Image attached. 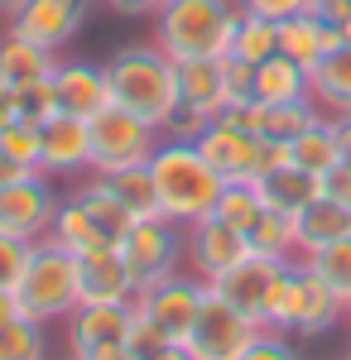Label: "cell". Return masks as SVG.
<instances>
[{"mask_svg": "<svg viewBox=\"0 0 351 360\" xmlns=\"http://www.w3.org/2000/svg\"><path fill=\"white\" fill-rule=\"evenodd\" d=\"M25 173H34V168H25V164H15L5 149H0V183H15V178H25Z\"/></svg>", "mask_w": 351, "mask_h": 360, "instance_id": "46", "label": "cell"}, {"mask_svg": "<svg viewBox=\"0 0 351 360\" xmlns=\"http://www.w3.org/2000/svg\"><path fill=\"white\" fill-rule=\"evenodd\" d=\"M54 68H58V53L39 49L34 39H25V34H15V29L5 25V34H0V82L25 91L39 77H54Z\"/></svg>", "mask_w": 351, "mask_h": 360, "instance_id": "23", "label": "cell"}, {"mask_svg": "<svg viewBox=\"0 0 351 360\" xmlns=\"http://www.w3.org/2000/svg\"><path fill=\"white\" fill-rule=\"evenodd\" d=\"M255 188H260V197H265V207L284 212V217L303 212L313 197L323 193V188H318V173L298 168L294 159H284V164H270L265 173H260V178H255Z\"/></svg>", "mask_w": 351, "mask_h": 360, "instance_id": "22", "label": "cell"}, {"mask_svg": "<svg viewBox=\"0 0 351 360\" xmlns=\"http://www.w3.org/2000/svg\"><path fill=\"white\" fill-rule=\"evenodd\" d=\"M231 58H241V63H265L270 53H279V25L265 20V15H245L236 20V34H231Z\"/></svg>", "mask_w": 351, "mask_h": 360, "instance_id": "29", "label": "cell"}, {"mask_svg": "<svg viewBox=\"0 0 351 360\" xmlns=\"http://www.w3.org/2000/svg\"><path fill=\"white\" fill-rule=\"evenodd\" d=\"M92 5L97 0H25L5 25L15 29V34H25V39H34L39 49L63 53L82 34V25L92 20Z\"/></svg>", "mask_w": 351, "mask_h": 360, "instance_id": "12", "label": "cell"}, {"mask_svg": "<svg viewBox=\"0 0 351 360\" xmlns=\"http://www.w3.org/2000/svg\"><path fill=\"white\" fill-rule=\"evenodd\" d=\"M20 115L25 120H49V115H58V86L54 77H39V82H29L25 91H20Z\"/></svg>", "mask_w": 351, "mask_h": 360, "instance_id": "37", "label": "cell"}, {"mask_svg": "<svg viewBox=\"0 0 351 360\" xmlns=\"http://www.w3.org/2000/svg\"><path fill=\"white\" fill-rule=\"evenodd\" d=\"M318 274H323V283L342 298V303H351V236H342V240H332V245L313 250V255H303Z\"/></svg>", "mask_w": 351, "mask_h": 360, "instance_id": "33", "label": "cell"}, {"mask_svg": "<svg viewBox=\"0 0 351 360\" xmlns=\"http://www.w3.org/2000/svg\"><path fill=\"white\" fill-rule=\"evenodd\" d=\"M39 168L49 178L92 173V130L82 115L58 111L49 120H39Z\"/></svg>", "mask_w": 351, "mask_h": 360, "instance_id": "14", "label": "cell"}, {"mask_svg": "<svg viewBox=\"0 0 351 360\" xmlns=\"http://www.w3.org/2000/svg\"><path fill=\"white\" fill-rule=\"evenodd\" d=\"M15 317H25L20 293H15V288H0V322H15Z\"/></svg>", "mask_w": 351, "mask_h": 360, "instance_id": "45", "label": "cell"}, {"mask_svg": "<svg viewBox=\"0 0 351 360\" xmlns=\"http://www.w3.org/2000/svg\"><path fill=\"white\" fill-rule=\"evenodd\" d=\"M337 29H342V44H351V15H347V20H337Z\"/></svg>", "mask_w": 351, "mask_h": 360, "instance_id": "49", "label": "cell"}, {"mask_svg": "<svg viewBox=\"0 0 351 360\" xmlns=\"http://www.w3.org/2000/svg\"><path fill=\"white\" fill-rule=\"evenodd\" d=\"M236 115H241L260 139H270V144H294V139L318 120V101H313V96H303V101H245V106H236Z\"/></svg>", "mask_w": 351, "mask_h": 360, "instance_id": "18", "label": "cell"}, {"mask_svg": "<svg viewBox=\"0 0 351 360\" xmlns=\"http://www.w3.org/2000/svg\"><path fill=\"white\" fill-rule=\"evenodd\" d=\"M87 130H92V173H116V168H130V164H149V154L159 149V139H164V130H154L149 120H140L135 111H125L116 101L106 111L92 115Z\"/></svg>", "mask_w": 351, "mask_h": 360, "instance_id": "6", "label": "cell"}, {"mask_svg": "<svg viewBox=\"0 0 351 360\" xmlns=\"http://www.w3.org/2000/svg\"><path fill=\"white\" fill-rule=\"evenodd\" d=\"M351 236V207L347 202H332V197H313L303 212H294V245L298 255H313V250L332 245V240H342Z\"/></svg>", "mask_w": 351, "mask_h": 360, "instance_id": "20", "label": "cell"}, {"mask_svg": "<svg viewBox=\"0 0 351 360\" xmlns=\"http://www.w3.org/2000/svg\"><path fill=\"white\" fill-rule=\"evenodd\" d=\"M168 341H173V336L164 332V327H154L149 317H140V312H135V327H130V351H135L140 360H149L154 351H164Z\"/></svg>", "mask_w": 351, "mask_h": 360, "instance_id": "38", "label": "cell"}, {"mask_svg": "<svg viewBox=\"0 0 351 360\" xmlns=\"http://www.w3.org/2000/svg\"><path fill=\"white\" fill-rule=\"evenodd\" d=\"M106 82H111V101L125 106V111H135L140 120H149L154 130H164L168 115L178 111V101H183V91H178V63L164 53L154 39L125 44L106 63Z\"/></svg>", "mask_w": 351, "mask_h": 360, "instance_id": "2", "label": "cell"}, {"mask_svg": "<svg viewBox=\"0 0 351 360\" xmlns=\"http://www.w3.org/2000/svg\"><path fill=\"white\" fill-rule=\"evenodd\" d=\"M308 96L318 101V111L342 120L351 115V44L332 49V53L308 72Z\"/></svg>", "mask_w": 351, "mask_h": 360, "instance_id": "24", "label": "cell"}, {"mask_svg": "<svg viewBox=\"0 0 351 360\" xmlns=\"http://www.w3.org/2000/svg\"><path fill=\"white\" fill-rule=\"evenodd\" d=\"M0 149L15 159V164H25V168H39V125L34 120H10L5 130H0Z\"/></svg>", "mask_w": 351, "mask_h": 360, "instance_id": "34", "label": "cell"}, {"mask_svg": "<svg viewBox=\"0 0 351 360\" xmlns=\"http://www.w3.org/2000/svg\"><path fill=\"white\" fill-rule=\"evenodd\" d=\"M149 360H197V356H192L183 341H168V346H164V351H154Z\"/></svg>", "mask_w": 351, "mask_h": 360, "instance_id": "47", "label": "cell"}, {"mask_svg": "<svg viewBox=\"0 0 351 360\" xmlns=\"http://www.w3.org/2000/svg\"><path fill=\"white\" fill-rule=\"evenodd\" d=\"M347 327H351V303H347Z\"/></svg>", "mask_w": 351, "mask_h": 360, "instance_id": "50", "label": "cell"}, {"mask_svg": "<svg viewBox=\"0 0 351 360\" xmlns=\"http://www.w3.org/2000/svg\"><path fill=\"white\" fill-rule=\"evenodd\" d=\"M347 360H351V356H347Z\"/></svg>", "mask_w": 351, "mask_h": 360, "instance_id": "52", "label": "cell"}, {"mask_svg": "<svg viewBox=\"0 0 351 360\" xmlns=\"http://www.w3.org/2000/svg\"><path fill=\"white\" fill-rule=\"evenodd\" d=\"M342 322H347V303L327 288L323 274H318L303 255H294V259H289V274H284V288H279V303H274L270 327L313 341V336H327L332 327H342Z\"/></svg>", "mask_w": 351, "mask_h": 360, "instance_id": "5", "label": "cell"}, {"mask_svg": "<svg viewBox=\"0 0 351 360\" xmlns=\"http://www.w3.org/2000/svg\"><path fill=\"white\" fill-rule=\"evenodd\" d=\"M284 274H289V259H279V255H245L236 269H226L221 278H212V288L236 307L241 317H250L255 327H270L279 288H284Z\"/></svg>", "mask_w": 351, "mask_h": 360, "instance_id": "8", "label": "cell"}, {"mask_svg": "<svg viewBox=\"0 0 351 360\" xmlns=\"http://www.w3.org/2000/svg\"><path fill=\"white\" fill-rule=\"evenodd\" d=\"M106 5L116 10V15H130V20H140V15H149V20H154L168 0H106Z\"/></svg>", "mask_w": 351, "mask_h": 360, "instance_id": "41", "label": "cell"}, {"mask_svg": "<svg viewBox=\"0 0 351 360\" xmlns=\"http://www.w3.org/2000/svg\"><path fill=\"white\" fill-rule=\"evenodd\" d=\"M332 49H342V29L332 25V20L313 15V10H303L294 20H279V53L303 63L308 72H313Z\"/></svg>", "mask_w": 351, "mask_h": 360, "instance_id": "19", "label": "cell"}, {"mask_svg": "<svg viewBox=\"0 0 351 360\" xmlns=\"http://www.w3.org/2000/svg\"><path fill=\"white\" fill-rule=\"evenodd\" d=\"M73 197L82 202V212L92 217V226H97V236L106 240V245L121 250V240L130 236V226H135V217H130V207L121 202V197L111 193L106 183L97 178V173H87L78 188H73Z\"/></svg>", "mask_w": 351, "mask_h": 360, "instance_id": "21", "label": "cell"}, {"mask_svg": "<svg viewBox=\"0 0 351 360\" xmlns=\"http://www.w3.org/2000/svg\"><path fill=\"white\" fill-rule=\"evenodd\" d=\"M149 178H154L159 212L178 226H192L207 212H216V197L226 183L207 164V154L197 149V139H173V135H164L159 149L149 154Z\"/></svg>", "mask_w": 351, "mask_h": 360, "instance_id": "1", "label": "cell"}, {"mask_svg": "<svg viewBox=\"0 0 351 360\" xmlns=\"http://www.w3.org/2000/svg\"><path fill=\"white\" fill-rule=\"evenodd\" d=\"M318 188H323V197H332V202H347V207H351V159H337V164H332L323 178H318Z\"/></svg>", "mask_w": 351, "mask_h": 360, "instance_id": "40", "label": "cell"}, {"mask_svg": "<svg viewBox=\"0 0 351 360\" xmlns=\"http://www.w3.org/2000/svg\"><path fill=\"white\" fill-rule=\"evenodd\" d=\"M236 20H241L236 0H168L154 15V44L173 63L221 58L231 49Z\"/></svg>", "mask_w": 351, "mask_h": 360, "instance_id": "3", "label": "cell"}, {"mask_svg": "<svg viewBox=\"0 0 351 360\" xmlns=\"http://www.w3.org/2000/svg\"><path fill=\"white\" fill-rule=\"evenodd\" d=\"M111 193L130 207V217H164L159 212V197H154V178H149V164H130V168H116V173H97Z\"/></svg>", "mask_w": 351, "mask_h": 360, "instance_id": "28", "label": "cell"}, {"mask_svg": "<svg viewBox=\"0 0 351 360\" xmlns=\"http://www.w3.org/2000/svg\"><path fill=\"white\" fill-rule=\"evenodd\" d=\"M347 159H351V154H347Z\"/></svg>", "mask_w": 351, "mask_h": 360, "instance_id": "51", "label": "cell"}, {"mask_svg": "<svg viewBox=\"0 0 351 360\" xmlns=\"http://www.w3.org/2000/svg\"><path fill=\"white\" fill-rule=\"evenodd\" d=\"M260 212H265V197H260V188H255V178L221 183V197H216V217H221V221H231L236 231H250Z\"/></svg>", "mask_w": 351, "mask_h": 360, "instance_id": "32", "label": "cell"}, {"mask_svg": "<svg viewBox=\"0 0 351 360\" xmlns=\"http://www.w3.org/2000/svg\"><path fill=\"white\" fill-rule=\"evenodd\" d=\"M207 298V278H197L192 269H178V274L159 278V283H149V288H140L135 293V312L140 317H149L154 327L173 336V341H183L192 327V317H197V307Z\"/></svg>", "mask_w": 351, "mask_h": 360, "instance_id": "11", "label": "cell"}, {"mask_svg": "<svg viewBox=\"0 0 351 360\" xmlns=\"http://www.w3.org/2000/svg\"><path fill=\"white\" fill-rule=\"evenodd\" d=\"M54 86H58V111L82 115V120H92L97 111H106V106H111L106 68H97V63H82V58H58Z\"/></svg>", "mask_w": 351, "mask_h": 360, "instance_id": "16", "label": "cell"}, {"mask_svg": "<svg viewBox=\"0 0 351 360\" xmlns=\"http://www.w3.org/2000/svg\"><path fill=\"white\" fill-rule=\"evenodd\" d=\"M121 255H125L135 283L149 288V283H159V278L183 269V259H188V226L168 221V217H140L130 226V236L121 240Z\"/></svg>", "mask_w": 351, "mask_h": 360, "instance_id": "7", "label": "cell"}, {"mask_svg": "<svg viewBox=\"0 0 351 360\" xmlns=\"http://www.w3.org/2000/svg\"><path fill=\"white\" fill-rule=\"evenodd\" d=\"M0 360H49L44 322H34V317L0 322Z\"/></svg>", "mask_w": 351, "mask_h": 360, "instance_id": "31", "label": "cell"}, {"mask_svg": "<svg viewBox=\"0 0 351 360\" xmlns=\"http://www.w3.org/2000/svg\"><path fill=\"white\" fill-rule=\"evenodd\" d=\"M10 120H20V91L0 82V130H5Z\"/></svg>", "mask_w": 351, "mask_h": 360, "instance_id": "42", "label": "cell"}, {"mask_svg": "<svg viewBox=\"0 0 351 360\" xmlns=\"http://www.w3.org/2000/svg\"><path fill=\"white\" fill-rule=\"evenodd\" d=\"M255 332H260V327H255L250 317H241V312L207 283V298H202V307H197V317H192L183 346H188L197 360H241L245 346L255 341Z\"/></svg>", "mask_w": 351, "mask_h": 360, "instance_id": "9", "label": "cell"}, {"mask_svg": "<svg viewBox=\"0 0 351 360\" xmlns=\"http://www.w3.org/2000/svg\"><path fill=\"white\" fill-rule=\"evenodd\" d=\"M308 96V68L284 53H270L265 63H255V86L250 101H303Z\"/></svg>", "mask_w": 351, "mask_h": 360, "instance_id": "25", "label": "cell"}, {"mask_svg": "<svg viewBox=\"0 0 351 360\" xmlns=\"http://www.w3.org/2000/svg\"><path fill=\"white\" fill-rule=\"evenodd\" d=\"M289 159H294L298 168H308V173H318V178H323V173L337 164V159H347L342 135H337V120L318 111V120H313V125H308V130H303V135L289 144Z\"/></svg>", "mask_w": 351, "mask_h": 360, "instance_id": "26", "label": "cell"}, {"mask_svg": "<svg viewBox=\"0 0 351 360\" xmlns=\"http://www.w3.org/2000/svg\"><path fill=\"white\" fill-rule=\"evenodd\" d=\"M313 15H323V20H347L351 15V0H313Z\"/></svg>", "mask_w": 351, "mask_h": 360, "instance_id": "44", "label": "cell"}, {"mask_svg": "<svg viewBox=\"0 0 351 360\" xmlns=\"http://www.w3.org/2000/svg\"><path fill=\"white\" fill-rule=\"evenodd\" d=\"M78 269H82V303H135L140 283L116 245L78 255Z\"/></svg>", "mask_w": 351, "mask_h": 360, "instance_id": "17", "label": "cell"}, {"mask_svg": "<svg viewBox=\"0 0 351 360\" xmlns=\"http://www.w3.org/2000/svg\"><path fill=\"white\" fill-rule=\"evenodd\" d=\"M58 202H63V193L44 168H34L15 183H0V231H10L20 240H44L58 217Z\"/></svg>", "mask_w": 351, "mask_h": 360, "instance_id": "10", "label": "cell"}, {"mask_svg": "<svg viewBox=\"0 0 351 360\" xmlns=\"http://www.w3.org/2000/svg\"><path fill=\"white\" fill-rule=\"evenodd\" d=\"M20 307L25 317L54 327V322H68L73 307L82 303V269H78V255L63 250L54 236L34 240V255L25 264V278H20Z\"/></svg>", "mask_w": 351, "mask_h": 360, "instance_id": "4", "label": "cell"}, {"mask_svg": "<svg viewBox=\"0 0 351 360\" xmlns=\"http://www.w3.org/2000/svg\"><path fill=\"white\" fill-rule=\"evenodd\" d=\"M82 360H140L130 351V341H116V346H97V351H87Z\"/></svg>", "mask_w": 351, "mask_h": 360, "instance_id": "43", "label": "cell"}, {"mask_svg": "<svg viewBox=\"0 0 351 360\" xmlns=\"http://www.w3.org/2000/svg\"><path fill=\"white\" fill-rule=\"evenodd\" d=\"M49 236H54L63 250H73V255H92V250H106V240L97 236L92 217L82 212V202H78L73 193H63V202H58V217H54V226H49Z\"/></svg>", "mask_w": 351, "mask_h": 360, "instance_id": "27", "label": "cell"}, {"mask_svg": "<svg viewBox=\"0 0 351 360\" xmlns=\"http://www.w3.org/2000/svg\"><path fill=\"white\" fill-rule=\"evenodd\" d=\"M29 255H34V240H20V236L0 231V288H20Z\"/></svg>", "mask_w": 351, "mask_h": 360, "instance_id": "35", "label": "cell"}, {"mask_svg": "<svg viewBox=\"0 0 351 360\" xmlns=\"http://www.w3.org/2000/svg\"><path fill=\"white\" fill-rule=\"evenodd\" d=\"M241 360H303V356H298V346H294V336H289V332H279V327H260L255 341L245 346Z\"/></svg>", "mask_w": 351, "mask_h": 360, "instance_id": "36", "label": "cell"}, {"mask_svg": "<svg viewBox=\"0 0 351 360\" xmlns=\"http://www.w3.org/2000/svg\"><path fill=\"white\" fill-rule=\"evenodd\" d=\"M68 327V356L82 360L97 346H116V341H130L135 327V303H78L73 317L63 322Z\"/></svg>", "mask_w": 351, "mask_h": 360, "instance_id": "15", "label": "cell"}, {"mask_svg": "<svg viewBox=\"0 0 351 360\" xmlns=\"http://www.w3.org/2000/svg\"><path fill=\"white\" fill-rule=\"evenodd\" d=\"M245 255H255L250 240H245V231H236L231 221H221L216 212H207L202 221L188 226V269L197 278H221L226 269H236Z\"/></svg>", "mask_w": 351, "mask_h": 360, "instance_id": "13", "label": "cell"}, {"mask_svg": "<svg viewBox=\"0 0 351 360\" xmlns=\"http://www.w3.org/2000/svg\"><path fill=\"white\" fill-rule=\"evenodd\" d=\"M245 240H250L255 255H279V259H294V255H298V245H294V217H284V212H274V207H265V212L255 217V226L245 231Z\"/></svg>", "mask_w": 351, "mask_h": 360, "instance_id": "30", "label": "cell"}, {"mask_svg": "<svg viewBox=\"0 0 351 360\" xmlns=\"http://www.w3.org/2000/svg\"><path fill=\"white\" fill-rule=\"evenodd\" d=\"M245 15H265V20H294V15H303V10H313V0H236Z\"/></svg>", "mask_w": 351, "mask_h": 360, "instance_id": "39", "label": "cell"}, {"mask_svg": "<svg viewBox=\"0 0 351 360\" xmlns=\"http://www.w3.org/2000/svg\"><path fill=\"white\" fill-rule=\"evenodd\" d=\"M20 5H25V0H0V15H5V20H10V15H15V10H20Z\"/></svg>", "mask_w": 351, "mask_h": 360, "instance_id": "48", "label": "cell"}]
</instances>
